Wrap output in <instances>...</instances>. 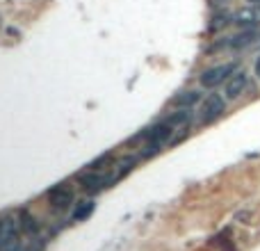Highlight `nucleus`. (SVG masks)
<instances>
[{"mask_svg":"<svg viewBox=\"0 0 260 251\" xmlns=\"http://www.w3.org/2000/svg\"><path fill=\"white\" fill-rule=\"evenodd\" d=\"M165 121L169 123L174 130H187L189 121H192V112H189V110H178L176 108V112H171Z\"/></svg>","mask_w":260,"mask_h":251,"instance_id":"nucleus-13","label":"nucleus"},{"mask_svg":"<svg viewBox=\"0 0 260 251\" xmlns=\"http://www.w3.org/2000/svg\"><path fill=\"white\" fill-rule=\"evenodd\" d=\"M233 23L242 30H251V27H258L260 23V14H258V7H244L240 12L233 14Z\"/></svg>","mask_w":260,"mask_h":251,"instance_id":"nucleus-9","label":"nucleus"},{"mask_svg":"<svg viewBox=\"0 0 260 251\" xmlns=\"http://www.w3.org/2000/svg\"><path fill=\"white\" fill-rule=\"evenodd\" d=\"M171 135H174V128H171L167 121H160L155 125H151V128H146L144 133L135 135L133 142H139V139H144V146H142V155L144 160H148V158L157 155V153L162 151V148L167 146V144H171Z\"/></svg>","mask_w":260,"mask_h":251,"instance_id":"nucleus-1","label":"nucleus"},{"mask_svg":"<svg viewBox=\"0 0 260 251\" xmlns=\"http://www.w3.org/2000/svg\"><path fill=\"white\" fill-rule=\"evenodd\" d=\"M44 249H46V240L37 235V238L32 240V244H27V247L21 249V251H44Z\"/></svg>","mask_w":260,"mask_h":251,"instance_id":"nucleus-17","label":"nucleus"},{"mask_svg":"<svg viewBox=\"0 0 260 251\" xmlns=\"http://www.w3.org/2000/svg\"><path fill=\"white\" fill-rule=\"evenodd\" d=\"M94 210H96V201H94V197H89V199H85V201L73 206L71 219L73 222H87L91 215H94Z\"/></svg>","mask_w":260,"mask_h":251,"instance_id":"nucleus-12","label":"nucleus"},{"mask_svg":"<svg viewBox=\"0 0 260 251\" xmlns=\"http://www.w3.org/2000/svg\"><path fill=\"white\" fill-rule=\"evenodd\" d=\"M231 23H233V16H231L229 12H219V14H215V16H212V21H210V32H219L221 27L231 25Z\"/></svg>","mask_w":260,"mask_h":251,"instance_id":"nucleus-16","label":"nucleus"},{"mask_svg":"<svg viewBox=\"0 0 260 251\" xmlns=\"http://www.w3.org/2000/svg\"><path fill=\"white\" fill-rule=\"evenodd\" d=\"M142 160H144V155H142V153H135V155H126V158H123V160L119 162V171H117V174H114V176H117V180L126 178V176H128L130 171H133L135 167H137Z\"/></svg>","mask_w":260,"mask_h":251,"instance_id":"nucleus-14","label":"nucleus"},{"mask_svg":"<svg viewBox=\"0 0 260 251\" xmlns=\"http://www.w3.org/2000/svg\"><path fill=\"white\" fill-rule=\"evenodd\" d=\"M249 3H251V7H258L260 9V0H249Z\"/></svg>","mask_w":260,"mask_h":251,"instance_id":"nucleus-19","label":"nucleus"},{"mask_svg":"<svg viewBox=\"0 0 260 251\" xmlns=\"http://www.w3.org/2000/svg\"><path fill=\"white\" fill-rule=\"evenodd\" d=\"M235 71H238V64L235 62L217 64V67L206 69V71L201 73V78H199V82H201V87H206V89H215V87L224 85Z\"/></svg>","mask_w":260,"mask_h":251,"instance_id":"nucleus-4","label":"nucleus"},{"mask_svg":"<svg viewBox=\"0 0 260 251\" xmlns=\"http://www.w3.org/2000/svg\"><path fill=\"white\" fill-rule=\"evenodd\" d=\"M256 76H258V78H260V57H258V59H256Z\"/></svg>","mask_w":260,"mask_h":251,"instance_id":"nucleus-18","label":"nucleus"},{"mask_svg":"<svg viewBox=\"0 0 260 251\" xmlns=\"http://www.w3.org/2000/svg\"><path fill=\"white\" fill-rule=\"evenodd\" d=\"M112 167H114V155H112V153H103V155H99L94 162H89V165H87V169L110 171Z\"/></svg>","mask_w":260,"mask_h":251,"instance_id":"nucleus-15","label":"nucleus"},{"mask_svg":"<svg viewBox=\"0 0 260 251\" xmlns=\"http://www.w3.org/2000/svg\"><path fill=\"white\" fill-rule=\"evenodd\" d=\"M76 183L80 185V190L89 197L105 192L108 187H112L117 183V176L110 174V171H96V169H85L76 176Z\"/></svg>","mask_w":260,"mask_h":251,"instance_id":"nucleus-2","label":"nucleus"},{"mask_svg":"<svg viewBox=\"0 0 260 251\" xmlns=\"http://www.w3.org/2000/svg\"><path fill=\"white\" fill-rule=\"evenodd\" d=\"M21 235L16 215L0 217V251H21Z\"/></svg>","mask_w":260,"mask_h":251,"instance_id":"nucleus-3","label":"nucleus"},{"mask_svg":"<svg viewBox=\"0 0 260 251\" xmlns=\"http://www.w3.org/2000/svg\"><path fill=\"white\" fill-rule=\"evenodd\" d=\"M247 82H249V78H247V73L244 71H235L233 76L226 80V99L229 101H235V99H240V96L244 94V89H247Z\"/></svg>","mask_w":260,"mask_h":251,"instance_id":"nucleus-8","label":"nucleus"},{"mask_svg":"<svg viewBox=\"0 0 260 251\" xmlns=\"http://www.w3.org/2000/svg\"><path fill=\"white\" fill-rule=\"evenodd\" d=\"M258 39H260V32L256 30V27H251V30H242L240 35H235V37L229 39V48H235V50L247 48V46L256 44Z\"/></svg>","mask_w":260,"mask_h":251,"instance_id":"nucleus-11","label":"nucleus"},{"mask_svg":"<svg viewBox=\"0 0 260 251\" xmlns=\"http://www.w3.org/2000/svg\"><path fill=\"white\" fill-rule=\"evenodd\" d=\"M199 101H201V91H199V89H187V91L176 94L174 99H171V105H174V108H178V110H192Z\"/></svg>","mask_w":260,"mask_h":251,"instance_id":"nucleus-10","label":"nucleus"},{"mask_svg":"<svg viewBox=\"0 0 260 251\" xmlns=\"http://www.w3.org/2000/svg\"><path fill=\"white\" fill-rule=\"evenodd\" d=\"M226 112V101L224 96L219 94H210L206 101L201 103V112H199V121H201L203 125L217 121V119L221 117V114Z\"/></svg>","mask_w":260,"mask_h":251,"instance_id":"nucleus-6","label":"nucleus"},{"mask_svg":"<svg viewBox=\"0 0 260 251\" xmlns=\"http://www.w3.org/2000/svg\"><path fill=\"white\" fill-rule=\"evenodd\" d=\"M16 219H18V226H21V233L23 235H30V238H37V235H39V231H41L39 217L32 215L27 208L16 210Z\"/></svg>","mask_w":260,"mask_h":251,"instance_id":"nucleus-7","label":"nucleus"},{"mask_svg":"<svg viewBox=\"0 0 260 251\" xmlns=\"http://www.w3.org/2000/svg\"><path fill=\"white\" fill-rule=\"evenodd\" d=\"M46 199H48L50 208L57 212H64V210L76 206V192H73V187H69L67 183L53 185V187L46 192Z\"/></svg>","mask_w":260,"mask_h":251,"instance_id":"nucleus-5","label":"nucleus"}]
</instances>
